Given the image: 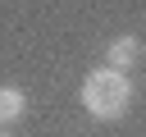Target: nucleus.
<instances>
[{
	"label": "nucleus",
	"mask_w": 146,
	"mask_h": 137,
	"mask_svg": "<svg viewBox=\"0 0 146 137\" xmlns=\"http://www.w3.org/2000/svg\"><path fill=\"white\" fill-rule=\"evenodd\" d=\"M78 100H82V110L91 114V119H123L128 114V105H132V82H128V73H119V68H96V73H87L82 78V91H78Z\"/></svg>",
	"instance_id": "obj_1"
},
{
	"label": "nucleus",
	"mask_w": 146,
	"mask_h": 137,
	"mask_svg": "<svg viewBox=\"0 0 146 137\" xmlns=\"http://www.w3.org/2000/svg\"><path fill=\"white\" fill-rule=\"evenodd\" d=\"M137 55H141V37H132V32H128V37H114L110 50H105L110 68H119V73H123L128 64H137Z\"/></svg>",
	"instance_id": "obj_2"
},
{
	"label": "nucleus",
	"mask_w": 146,
	"mask_h": 137,
	"mask_svg": "<svg viewBox=\"0 0 146 137\" xmlns=\"http://www.w3.org/2000/svg\"><path fill=\"white\" fill-rule=\"evenodd\" d=\"M23 114H27L23 87H0V128H5V123H18Z\"/></svg>",
	"instance_id": "obj_3"
},
{
	"label": "nucleus",
	"mask_w": 146,
	"mask_h": 137,
	"mask_svg": "<svg viewBox=\"0 0 146 137\" xmlns=\"http://www.w3.org/2000/svg\"><path fill=\"white\" fill-rule=\"evenodd\" d=\"M0 137H9V132H0Z\"/></svg>",
	"instance_id": "obj_4"
}]
</instances>
